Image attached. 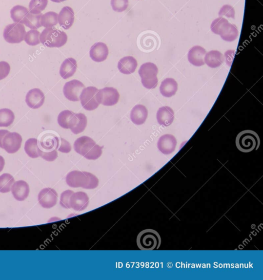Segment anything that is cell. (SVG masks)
Returning <instances> with one entry per match:
<instances>
[{
  "label": "cell",
  "instance_id": "1",
  "mask_svg": "<svg viewBox=\"0 0 263 280\" xmlns=\"http://www.w3.org/2000/svg\"><path fill=\"white\" fill-rule=\"evenodd\" d=\"M102 147L95 143L90 137L84 136L77 139L74 144L76 152L88 160H97L102 153Z\"/></svg>",
  "mask_w": 263,
  "mask_h": 280
},
{
  "label": "cell",
  "instance_id": "2",
  "mask_svg": "<svg viewBox=\"0 0 263 280\" xmlns=\"http://www.w3.org/2000/svg\"><path fill=\"white\" fill-rule=\"evenodd\" d=\"M66 181L71 187H81L88 190L95 189L99 185L98 178L93 174L85 172H71L67 174Z\"/></svg>",
  "mask_w": 263,
  "mask_h": 280
},
{
  "label": "cell",
  "instance_id": "3",
  "mask_svg": "<svg viewBox=\"0 0 263 280\" xmlns=\"http://www.w3.org/2000/svg\"><path fill=\"white\" fill-rule=\"evenodd\" d=\"M40 42L49 48H61L67 41V36L64 31L53 27L44 29L40 37Z\"/></svg>",
  "mask_w": 263,
  "mask_h": 280
},
{
  "label": "cell",
  "instance_id": "4",
  "mask_svg": "<svg viewBox=\"0 0 263 280\" xmlns=\"http://www.w3.org/2000/svg\"><path fill=\"white\" fill-rule=\"evenodd\" d=\"M260 139L257 133L252 130L240 132L236 139V145L242 152L248 153L257 150L260 146Z\"/></svg>",
  "mask_w": 263,
  "mask_h": 280
},
{
  "label": "cell",
  "instance_id": "5",
  "mask_svg": "<svg viewBox=\"0 0 263 280\" xmlns=\"http://www.w3.org/2000/svg\"><path fill=\"white\" fill-rule=\"evenodd\" d=\"M161 242L160 234L153 229H145L141 232L137 237V245L141 250H158Z\"/></svg>",
  "mask_w": 263,
  "mask_h": 280
},
{
  "label": "cell",
  "instance_id": "6",
  "mask_svg": "<svg viewBox=\"0 0 263 280\" xmlns=\"http://www.w3.org/2000/svg\"><path fill=\"white\" fill-rule=\"evenodd\" d=\"M22 137L16 132H11L7 130H0V148L8 153L18 152L21 148Z\"/></svg>",
  "mask_w": 263,
  "mask_h": 280
},
{
  "label": "cell",
  "instance_id": "7",
  "mask_svg": "<svg viewBox=\"0 0 263 280\" xmlns=\"http://www.w3.org/2000/svg\"><path fill=\"white\" fill-rule=\"evenodd\" d=\"M158 68L155 64L146 63L141 66L139 74L142 78V82L143 86L148 89L156 88L158 80L157 75Z\"/></svg>",
  "mask_w": 263,
  "mask_h": 280
},
{
  "label": "cell",
  "instance_id": "8",
  "mask_svg": "<svg viewBox=\"0 0 263 280\" xmlns=\"http://www.w3.org/2000/svg\"><path fill=\"white\" fill-rule=\"evenodd\" d=\"M26 31L25 26L21 23L8 25L3 31V38L9 43H20L24 40Z\"/></svg>",
  "mask_w": 263,
  "mask_h": 280
},
{
  "label": "cell",
  "instance_id": "9",
  "mask_svg": "<svg viewBox=\"0 0 263 280\" xmlns=\"http://www.w3.org/2000/svg\"><path fill=\"white\" fill-rule=\"evenodd\" d=\"M99 89L94 86L85 88L80 95V100L83 108L87 111H93L100 105L97 98Z\"/></svg>",
  "mask_w": 263,
  "mask_h": 280
},
{
  "label": "cell",
  "instance_id": "10",
  "mask_svg": "<svg viewBox=\"0 0 263 280\" xmlns=\"http://www.w3.org/2000/svg\"><path fill=\"white\" fill-rule=\"evenodd\" d=\"M120 96L119 91L112 87H106L99 90L97 94L100 104H101L106 107H112L117 104L119 102Z\"/></svg>",
  "mask_w": 263,
  "mask_h": 280
},
{
  "label": "cell",
  "instance_id": "11",
  "mask_svg": "<svg viewBox=\"0 0 263 280\" xmlns=\"http://www.w3.org/2000/svg\"><path fill=\"white\" fill-rule=\"evenodd\" d=\"M85 88L81 82L74 80L66 83L63 93L65 98L71 102H79L81 91Z\"/></svg>",
  "mask_w": 263,
  "mask_h": 280
},
{
  "label": "cell",
  "instance_id": "12",
  "mask_svg": "<svg viewBox=\"0 0 263 280\" xmlns=\"http://www.w3.org/2000/svg\"><path fill=\"white\" fill-rule=\"evenodd\" d=\"M38 200L42 207L46 209L52 208L57 204V193L52 188H44L39 193Z\"/></svg>",
  "mask_w": 263,
  "mask_h": 280
},
{
  "label": "cell",
  "instance_id": "13",
  "mask_svg": "<svg viewBox=\"0 0 263 280\" xmlns=\"http://www.w3.org/2000/svg\"><path fill=\"white\" fill-rule=\"evenodd\" d=\"M89 202V197L85 193L73 192L70 197V208L77 211H81L88 207Z\"/></svg>",
  "mask_w": 263,
  "mask_h": 280
},
{
  "label": "cell",
  "instance_id": "14",
  "mask_svg": "<svg viewBox=\"0 0 263 280\" xmlns=\"http://www.w3.org/2000/svg\"><path fill=\"white\" fill-rule=\"evenodd\" d=\"M44 100L45 96L42 91L40 89L35 88L27 93L25 102L30 108L38 109L43 105Z\"/></svg>",
  "mask_w": 263,
  "mask_h": 280
},
{
  "label": "cell",
  "instance_id": "15",
  "mask_svg": "<svg viewBox=\"0 0 263 280\" xmlns=\"http://www.w3.org/2000/svg\"><path fill=\"white\" fill-rule=\"evenodd\" d=\"M176 145L177 140L175 137L170 134H166L161 136L157 144L159 150L164 154H170L174 152Z\"/></svg>",
  "mask_w": 263,
  "mask_h": 280
},
{
  "label": "cell",
  "instance_id": "16",
  "mask_svg": "<svg viewBox=\"0 0 263 280\" xmlns=\"http://www.w3.org/2000/svg\"><path fill=\"white\" fill-rule=\"evenodd\" d=\"M75 13L71 7L65 6L61 9L58 15V23L64 30H69L73 25Z\"/></svg>",
  "mask_w": 263,
  "mask_h": 280
},
{
  "label": "cell",
  "instance_id": "17",
  "mask_svg": "<svg viewBox=\"0 0 263 280\" xmlns=\"http://www.w3.org/2000/svg\"><path fill=\"white\" fill-rule=\"evenodd\" d=\"M109 53L107 45L103 43H95L90 48V57L95 62H102L107 59Z\"/></svg>",
  "mask_w": 263,
  "mask_h": 280
},
{
  "label": "cell",
  "instance_id": "18",
  "mask_svg": "<svg viewBox=\"0 0 263 280\" xmlns=\"http://www.w3.org/2000/svg\"><path fill=\"white\" fill-rule=\"evenodd\" d=\"M206 50L201 46L196 45L189 50L188 54V61L192 65L201 66L205 65Z\"/></svg>",
  "mask_w": 263,
  "mask_h": 280
},
{
  "label": "cell",
  "instance_id": "19",
  "mask_svg": "<svg viewBox=\"0 0 263 280\" xmlns=\"http://www.w3.org/2000/svg\"><path fill=\"white\" fill-rule=\"evenodd\" d=\"M11 191L15 198L18 201H21L28 198L30 193V188L28 183L20 180L13 183Z\"/></svg>",
  "mask_w": 263,
  "mask_h": 280
},
{
  "label": "cell",
  "instance_id": "20",
  "mask_svg": "<svg viewBox=\"0 0 263 280\" xmlns=\"http://www.w3.org/2000/svg\"><path fill=\"white\" fill-rule=\"evenodd\" d=\"M78 122V117L73 112L69 110H65L59 114L58 123L63 129H72L76 125Z\"/></svg>",
  "mask_w": 263,
  "mask_h": 280
},
{
  "label": "cell",
  "instance_id": "21",
  "mask_svg": "<svg viewBox=\"0 0 263 280\" xmlns=\"http://www.w3.org/2000/svg\"><path fill=\"white\" fill-rule=\"evenodd\" d=\"M148 110L142 105H136L130 113L131 121L138 126L143 125L146 122Z\"/></svg>",
  "mask_w": 263,
  "mask_h": 280
},
{
  "label": "cell",
  "instance_id": "22",
  "mask_svg": "<svg viewBox=\"0 0 263 280\" xmlns=\"http://www.w3.org/2000/svg\"><path fill=\"white\" fill-rule=\"evenodd\" d=\"M138 67V62L133 57H125L120 60L118 64L119 71L125 75L134 73Z\"/></svg>",
  "mask_w": 263,
  "mask_h": 280
},
{
  "label": "cell",
  "instance_id": "23",
  "mask_svg": "<svg viewBox=\"0 0 263 280\" xmlns=\"http://www.w3.org/2000/svg\"><path fill=\"white\" fill-rule=\"evenodd\" d=\"M157 119L160 125L168 127L174 120V112L168 107L161 108L157 113Z\"/></svg>",
  "mask_w": 263,
  "mask_h": 280
},
{
  "label": "cell",
  "instance_id": "24",
  "mask_svg": "<svg viewBox=\"0 0 263 280\" xmlns=\"http://www.w3.org/2000/svg\"><path fill=\"white\" fill-rule=\"evenodd\" d=\"M78 68L76 60L72 58H67L61 64L60 75L63 79H67L75 74Z\"/></svg>",
  "mask_w": 263,
  "mask_h": 280
},
{
  "label": "cell",
  "instance_id": "25",
  "mask_svg": "<svg viewBox=\"0 0 263 280\" xmlns=\"http://www.w3.org/2000/svg\"><path fill=\"white\" fill-rule=\"evenodd\" d=\"M178 89V83L173 79H166L162 82L160 91L162 96L170 98L174 96Z\"/></svg>",
  "mask_w": 263,
  "mask_h": 280
},
{
  "label": "cell",
  "instance_id": "26",
  "mask_svg": "<svg viewBox=\"0 0 263 280\" xmlns=\"http://www.w3.org/2000/svg\"><path fill=\"white\" fill-rule=\"evenodd\" d=\"M223 55L217 50H211L206 54L205 63L211 68H217L220 66L224 62Z\"/></svg>",
  "mask_w": 263,
  "mask_h": 280
},
{
  "label": "cell",
  "instance_id": "27",
  "mask_svg": "<svg viewBox=\"0 0 263 280\" xmlns=\"http://www.w3.org/2000/svg\"><path fill=\"white\" fill-rule=\"evenodd\" d=\"M42 15V13L35 15L29 12L22 21V24H24L32 30H37L42 27L40 24V18Z\"/></svg>",
  "mask_w": 263,
  "mask_h": 280
},
{
  "label": "cell",
  "instance_id": "28",
  "mask_svg": "<svg viewBox=\"0 0 263 280\" xmlns=\"http://www.w3.org/2000/svg\"><path fill=\"white\" fill-rule=\"evenodd\" d=\"M40 148L38 146V141L35 138L29 139L25 142L24 150L27 154L31 158L40 157Z\"/></svg>",
  "mask_w": 263,
  "mask_h": 280
},
{
  "label": "cell",
  "instance_id": "29",
  "mask_svg": "<svg viewBox=\"0 0 263 280\" xmlns=\"http://www.w3.org/2000/svg\"><path fill=\"white\" fill-rule=\"evenodd\" d=\"M29 12L28 9L22 6L17 5L11 10V17L13 22L22 24V21Z\"/></svg>",
  "mask_w": 263,
  "mask_h": 280
},
{
  "label": "cell",
  "instance_id": "30",
  "mask_svg": "<svg viewBox=\"0 0 263 280\" xmlns=\"http://www.w3.org/2000/svg\"><path fill=\"white\" fill-rule=\"evenodd\" d=\"M58 23V15L56 12H47L40 18V24L46 28L55 26Z\"/></svg>",
  "mask_w": 263,
  "mask_h": 280
},
{
  "label": "cell",
  "instance_id": "31",
  "mask_svg": "<svg viewBox=\"0 0 263 280\" xmlns=\"http://www.w3.org/2000/svg\"><path fill=\"white\" fill-rule=\"evenodd\" d=\"M15 116L11 109L2 108L0 109V127H8L14 122Z\"/></svg>",
  "mask_w": 263,
  "mask_h": 280
},
{
  "label": "cell",
  "instance_id": "32",
  "mask_svg": "<svg viewBox=\"0 0 263 280\" xmlns=\"http://www.w3.org/2000/svg\"><path fill=\"white\" fill-rule=\"evenodd\" d=\"M15 182V178L10 174L3 173L0 176V192L2 194L10 192Z\"/></svg>",
  "mask_w": 263,
  "mask_h": 280
},
{
  "label": "cell",
  "instance_id": "33",
  "mask_svg": "<svg viewBox=\"0 0 263 280\" xmlns=\"http://www.w3.org/2000/svg\"><path fill=\"white\" fill-rule=\"evenodd\" d=\"M239 31L237 26L230 24L221 35V38L227 42H232L238 38Z\"/></svg>",
  "mask_w": 263,
  "mask_h": 280
},
{
  "label": "cell",
  "instance_id": "34",
  "mask_svg": "<svg viewBox=\"0 0 263 280\" xmlns=\"http://www.w3.org/2000/svg\"><path fill=\"white\" fill-rule=\"evenodd\" d=\"M230 24L225 18L220 17L213 21L211 25V29L213 33L220 35Z\"/></svg>",
  "mask_w": 263,
  "mask_h": 280
},
{
  "label": "cell",
  "instance_id": "35",
  "mask_svg": "<svg viewBox=\"0 0 263 280\" xmlns=\"http://www.w3.org/2000/svg\"><path fill=\"white\" fill-rule=\"evenodd\" d=\"M76 116L78 117V122L74 128L71 129V131L75 134H79L85 129L87 126V118L83 113H77Z\"/></svg>",
  "mask_w": 263,
  "mask_h": 280
},
{
  "label": "cell",
  "instance_id": "36",
  "mask_svg": "<svg viewBox=\"0 0 263 280\" xmlns=\"http://www.w3.org/2000/svg\"><path fill=\"white\" fill-rule=\"evenodd\" d=\"M48 4V0H31L29 3V12L38 15L45 10Z\"/></svg>",
  "mask_w": 263,
  "mask_h": 280
},
{
  "label": "cell",
  "instance_id": "37",
  "mask_svg": "<svg viewBox=\"0 0 263 280\" xmlns=\"http://www.w3.org/2000/svg\"><path fill=\"white\" fill-rule=\"evenodd\" d=\"M60 141L56 136L53 135L52 137H45L40 141V146L46 151L53 150L54 148L58 149Z\"/></svg>",
  "mask_w": 263,
  "mask_h": 280
},
{
  "label": "cell",
  "instance_id": "38",
  "mask_svg": "<svg viewBox=\"0 0 263 280\" xmlns=\"http://www.w3.org/2000/svg\"><path fill=\"white\" fill-rule=\"evenodd\" d=\"M40 33L37 30H31L26 33L24 41L26 44L35 46L40 43Z\"/></svg>",
  "mask_w": 263,
  "mask_h": 280
},
{
  "label": "cell",
  "instance_id": "39",
  "mask_svg": "<svg viewBox=\"0 0 263 280\" xmlns=\"http://www.w3.org/2000/svg\"><path fill=\"white\" fill-rule=\"evenodd\" d=\"M111 4L113 11L121 13L128 8L129 0H111Z\"/></svg>",
  "mask_w": 263,
  "mask_h": 280
},
{
  "label": "cell",
  "instance_id": "40",
  "mask_svg": "<svg viewBox=\"0 0 263 280\" xmlns=\"http://www.w3.org/2000/svg\"><path fill=\"white\" fill-rule=\"evenodd\" d=\"M39 155L46 161L53 162L58 158V152L56 149L49 151H43L40 149Z\"/></svg>",
  "mask_w": 263,
  "mask_h": 280
},
{
  "label": "cell",
  "instance_id": "41",
  "mask_svg": "<svg viewBox=\"0 0 263 280\" xmlns=\"http://www.w3.org/2000/svg\"><path fill=\"white\" fill-rule=\"evenodd\" d=\"M219 15L220 17L225 16L228 18H235V11L234 8L229 4H225L221 8Z\"/></svg>",
  "mask_w": 263,
  "mask_h": 280
},
{
  "label": "cell",
  "instance_id": "42",
  "mask_svg": "<svg viewBox=\"0 0 263 280\" xmlns=\"http://www.w3.org/2000/svg\"><path fill=\"white\" fill-rule=\"evenodd\" d=\"M11 71L10 64L6 62H0V81L6 78Z\"/></svg>",
  "mask_w": 263,
  "mask_h": 280
},
{
  "label": "cell",
  "instance_id": "43",
  "mask_svg": "<svg viewBox=\"0 0 263 280\" xmlns=\"http://www.w3.org/2000/svg\"><path fill=\"white\" fill-rule=\"evenodd\" d=\"M72 192H73V191L67 190L62 193L61 195L60 201V203L62 207L65 209H70L69 205V200L70 195Z\"/></svg>",
  "mask_w": 263,
  "mask_h": 280
},
{
  "label": "cell",
  "instance_id": "44",
  "mask_svg": "<svg viewBox=\"0 0 263 280\" xmlns=\"http://www.w3.org/2000/svg\"><path fill=\"white\" fill-rule=\"evenodd\" d=\"M61 145L58 151L61 152L68 153L71 151V146L69 142L67 141L64 139L61 138Z\"/></svg>",
  "mask_w": 263,
  "mask_h": 280
},
{
  "label": "cell",
  "instance_id": "45",
  "mask_svg": "<svg viewBox=\"0 0 263 280\" xmlns=\"http://www.w3.org/2000/svg\"><path fill=\"white\" fill-rule=\"evenodd\" d=\"M235 56L234 50H229L225 53V57L226 59V63L229 66L232 65L233 59Z\"/></svg>",
  "mask_w": 263,
  "mask_h": 280
},
{
  "label": "cell",
  "instance_id": "46",
  "mask_svg": "<svg viewBox=\"0 0 263 280\" xmlns=\"http://www.w3.org/2000/svg\"><path fill=\"white\" fill-rule=\"evenodd\" d=\"M4 164H5V162H4V158L1 155H0V172L2 171L4 168Z\"/></svg>",
  "mask_w": 263,
  "mask_h": 280
},
{
  "label": "cell",
  "instance_id": "47",
  "mask_svg": "<svg viewBox=\"0 0 263 280\" xmlns=\"http://www.w3.org/2000/svg\"><path fill=\"white\" fill-rule=\"evenodd\" d=\"M51 1L56 3H61L63 1H66V0H51Z\"/></svg>",
  "mask_w": 263,
  "mask_h": 280
}]
</instances>
